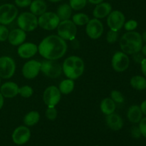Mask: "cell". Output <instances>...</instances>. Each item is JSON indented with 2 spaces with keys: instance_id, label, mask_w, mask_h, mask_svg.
Wrapping results in <instances>:
<instances>
[{
  "instance_id": "6da1fadb",
  "label": "cell",
  "mask_w": 146,
  "mask_h": 146,
  "mask_svg": "<svg viewBox=\"0 0 146 146\" xmlns=\"http://www.w3.org/2000/svg\"><path fill=\"white\" fill-rule=\"evenodd\" d=\"M38 50L43 57L48 60H57L65 55L67 44L59 36L51 35L46 37L38 45Z\"/></svg>"
},
{
  "instance_id": "7a4b0ae2",
  "label": "cell",
  "mask_w": 146,
  "mask_h": 146,
  "mask_svg": "<svg viewBox=\"0 0 146 146\" xmlns=\"http://www.w3.org/2000/svg\"><path fill=\"white\" fill-rule=\"evenodd\" d=\"M120 46L125 54H134L140 52L143 47L142 36L138 32L128 31L120 40Z\"/></svg>"
},
{
  "instance_id": "3957f363",
  "label": "cell",
  "mask_w": 146,
  "mask_h": 146,
  "mask_svg": "<svg viewBox=\"0 0 146 146\" xmlns=\"http://www.w3.org/2000/svg\"><path fill=\"white\" fill-rule=\"evenodd\" d=\"M84 61L76 56L68 57L62 66V70L66 76L72 80L79 78L84 74Z\"/></svg>"
},
{
  "instance_id": "277c9868",
  "label": "cell",
  "mask_w": 146,
  "mask_h": 146,
  "mask_svg": "<svg viewBox=\"0 0 146 146\" xmlns=\"http://www.w3.org/2000/svg\"><path fill=\"white\" fill-rule=\"evenodd\" d=\"M58 34L64 40H74L76 36L77 28L76 24L69 19L59 23L57 27Z\"/></svg>"
},
{
  "instance_id": "5b68a950",
  "label": "cell",
  "mask_w": 146,
  "mask_h": 146,
  "mask_svg": "<svg viewBox=\"0 0 146 146\" xmlns=\"http://www.w3.org/2000/svg\"><path fill=\"white\" fill-rule=\"evenodd\" d=\"M17 24L24 31H31L38 27V19L31 12H24L18 17Z\"/></svg>"
},
{
  "instance_id": "8992f818",
  "label": "cell",
  "mask_w": 146,
  "mask_h": 146,
  "mask_svg": "<svg viewBox=\"0 0 146 146\" xmlns=\"http://www.w3.org/2000/svg\"><path fill=\"white\" fill-rule=\"evenodd\" d=\"M42 73L51 78H56L60 76L62 72V67L55 60H45L41 63Z\"/></svg>"
},
{
  "instance_id": "52a82bcc",
  "label": "cell",
  "mask_w": 146,
  "mask_h": 146,
  "mask_svg": "<svg viewBox=\"0 0 146 146\" xmlns=\"http://www.w3.org/2000/svg\"><path fill=\"white\" fill-rule=\"evenodd\" d=\"M60 23V19L54 12H45L40 16L38 24L45 30H54L57 28Z\"/></svg>"
},
{
  "instance_id": "ba28073f",
  "label": "cell",
  "mask_w": 146,
  "mask_h": 146,
  "mask_svg": "<svg viewBox=\"0 0 146 146\" xmlns=\"http://www.w3.org/2000/svg\"><path fill=\"white\" fill-rule=\"evenodd\" d=\"M18 14L16 6L11 4H4L0 6V24L3 25L12 22Z\"/></svg>"
},
{
  "instance_id": "9c48e42d",
  "label": "cell",
  "mask_w": 146,
  "mask_h": 146,
  "mask_svg": "<svg viewBox=\"0 0 146 146\" xmlns=\"http://www.w3.org/2000/svg\"><path fill=\"white\" fill-rule=\"evenodd\" d=\"M16 70V64L9 56H2L0 58V77L2 78H9L13 76Z\"/></svg>"
},
{
  "instance_id": "30bf717a",
  "label": "cell",
  "mask_w": 146,
  "mask_h": 146,
  "mask_svg": "<svg viewBox=\"0 0 146 146\" xmlns=\"http://www.w3.org/2000/svg\"><path fill=\"white\" fill-rule=\"evenodd\" d=\"M43 100L48 107H55L61 100V92L57 87L51 86L44 91Z\"/></svg>"
},
{
  "instance_id": "8fae6325",
  "label": "cell",
  "mask_w": 146,
  "mask_h": 146,
  "mask_svg": "<svg viewBox=\"0 0 146 146\" xmlns=\"http://www.w3.org/2000/svg\"><path fill=\"white\" fill-rule=\"evenodd\" d=\"M125 16L121 11H113L111 12L107 19V24L111 30L118 31L125 24Z\"/></svg>"
},
{
  "instance_id": "7c38bea8",
  "label": "cell",
  "mask_w": 146,
  "mask_h": 146,
  "mask_svg": "<svg viewBox=\"0 0 146 146\" xmlns=\"http://www.w3.org/2000/svg\"><path fill=\"white\" fill-rule=\"evenodd\" d=\"M112 67L118 72H123L128 68L129 58L124 52H116L112 58Z\"/></svg>"
},
{
  "instance_id": "4fadbf2b",
  "label": "cell",
  "mask_w": 146,
  "mask_h": 146,
  "mask_svg": "<svg viewBox=\"0 0 146 146\" xmlns=\"http://www.w3.org/2000/svg\"><path fill=\"white\" fill-rule=\"evenodd\" d=\"M86 31L88 36L92 39H97L101 36L104 32V26L101 21L97 19L89 20L86 26Z\"/></svg>"
},
{
  "instance_id": "5bb4252c",
  "label": "cell",
  "mask_w": 146,
  "mask_h": 146,
  "mask_svg": "<svg viewBox=\"0 0 146 146\" xmlns=\"http://www.w3.org/2000/svg\"><path fill=\"white\" fill-rule=\"evenodd\" d=\"M31 137L30 130L26 126H19L16 128L12 134V140L17 145H24L29 141Z\"/></svg>"
},
{
  "instance_id": "9a60e30c",
  "label": "cell",
  "mask_w": 146,
  "mask_h": 146,
  "mask_svg": "<svg viewBox=\"0 0 146 146\" xmlns=\"http://www.w3.org/2000/svg\"><path fill=\"white\" fill-rule=\"evenodd\" d=\"M40 68H41V63L35 60H31L26 63L23 66V76L28 79H33L38 76Z\"/></svg>"
},
{
  "instance_id": "2e32d148",
  "label": "cell",
  "mask_w": 146,
  "mask_h": 146,
  "mask_svg": "<svg viewBox=\"0 0 146 146\" xmlns=\"http://www.w3.org/2000/svg\"><path fill=\"white\" fill-rule=\"evenodd\" d=\"M38 51V46L33 43H25L18 48V54L23 58H29L35 55Z\"/></svg>"
},
{
  "instance_id": "e0dca14e",
  "label": "cell",
  "mask_w": 146,
  "mask_h": 146,
  "mask_svg": "<svg viewBox=\"0 0 146 146\" xmlns=\"http://www.w3.org/2000/svg\"><path fill=\"white\" fill-rule=\"evenodd\" d=\"M26 33L21 29H15L9 34L8 39L10 44L13 46H18L22 44L26 39Z\"/></svg>"
},
{
  "instance_id": "ac0fdd59",
  "label": "cell",
  "mask_w": 146,
  "mask_h": 146,
  "mask_svg": "<svg viewBox=\"0 0 146 146\" xmlns=\"http://www.w3.org/2000/svg\"><path fill=\"white\" fill-rule=\"evenodd\" d=\"M19 86L14 82H7L1 86L0 91L5 98H14L19 94Z\"/></svg>"
},
{
  "instance_id": "d6986e66",
  "label": "cell",
  "mask_w": 146,
  "mask_h": 146,
  "mask_svg": "<svg viewBox=\"0 0 146 146\" xmlns=\"http://www.w3.org/2000/svg\"><path fill=\"white\" fill-rule=\"evenodd\" d=\"M106 123L108 126L113 131H119L123 126L122 118L119 115L114 113L107 115Z\"/></svg>"
},
{
  "instance_id": "ffe728a7",
  "label": "cell",
  "mask_w": 146,
  "mask_h": 146,
  "mask_svg": "<svg viewBox=\"0 0 146 146\" xmlns=\"http://www.w3.org/2000/svg\"><path fill=\"white\" fill-rule=\"evenodd\" d=\"M111 10H112V7L109 3L101 2L96 7L93 14L96 18L103 19L109 15L110 13L111 12Z\"/></svg>"
},
{
  "instance_id": "44dd1931",
  "label": "cell",
  "mask_w": 146,
  "mask_h": 146,
  "mask_svg": "<svg viewBox=\"0 0 146 146\" xmlns=\"http://www.w3.org/2000/svg\"><path fill=\"white\" fill-rule=\"evenodd\" d=\"M128 118L131 123H138L141 121L143 117V112L141 109V107L138 106H132L129 108L128 111Z\"/></svg>"
},
{
  "instance_id": "7402d4cb",
  "label": "cell",
  "mask_w": 146,
  "mask_h": 146,
  "mask_svg": "<svg viewBox=\"0 0 146 146\" xmlns=\"http://www.w3.org/2000/svg\"><path fill=\"white\" fill-rule=\"evenodd\" d=\"M46 4L43 0H34L30 4L31 12L36 16H41L46 12Z\"/></svg>"
},
{
  "instance_id": "603a6c76",
  "label": "cell",
  "mask_w": 146,
  "mask_h": 146,
  "mask_svg": "<svg viewBox=\"0 0 146 146\" xmlns=\"http://www.w3.org/2000/svg\"><path fill=\"white\" fill-rule=\"evenodd\" d=\"M115 104L111 98H104L101 104V110L105 115H109V114L114 113L115 110Z\"/></svg>"
},
{
  "instance_id": "cb8c5ba5",
  "label": "cell",
  "mask_w": 146,
  "mask_h": 146,
  "mask_svg": "<svg viewBox=\"0 0 146 146\" xmlns=\"http://www.w3.org/2000/svg\"><path fill=\"white\" fill-rule=\"evenodd\" d=\"M72 13V9L70 5L66 4H64L59 6L57 9V15L59 17L60 20H68L69 19Z\"/></svg>"
},
{
  "instance_id": "d4e9b609",
  "label": "cell",
  "mask_w": 146,
  "mask_h": 146,
  "mask_svg": "<svg viewBox=\"0 0 146 146\" xmlns=\"http://www.w3.org/2000/svg\"><path fill=\"white\" fill-rule=\"evenodd\" d=\"M131 85L135 89L143 91L146 88V79L141 76H135L131 79Z\"/></svg>"
},
{
  "instance_id": "484cf974",
  "label": "cell",
  "mask_w": 146,
  "mask_h": 146,
  "mask_svg": "<svg viewBox=\"0 0 146 146\" xmlns=\"http://www.w3.org/2000/svg\"><path fill=\"white\" fill-rule=\"evenodd\" d=\"M40 119V115L37 111H31L25 115L24 123L27 126H32L36 125Z\"/></svg>"
},
{
  "instance_id": "4316f807",
  "label": "cell",
  "mask_w": 146,
  "mask_h": 146,
  "mask_svg": "<svg viewBox=\"0 0 146 146\" xmlns=\"http://www.w3.org/2000/svg\"><path fill=\"white\" fill-rule=\"evenodd\" d=\"M74 88V82L72 79H66L61 81L59 85V91L61 94H68L72 92Z\"/></svg>"
},
{
  "instance_id": "83f0119b",
  "label": "cell",
  "mask_w": 146,
  "mask_h": 146,
  "mask_svg": "<svg viewBox=\"0 0 146 146\" xmlns=\"http://www.w3.org/2000/svg\"><path fill=\"white\" fill-rule=\"evenodd\" d=\"M89 18L88 16L83 13H79L73 16V22L78 26H83L88 24Z\"/></svg>"
},
{
  "instance_id": "f1b7e54d",
  "label": "cell",
  "mask_w": 146,
  "mask_h": 146,
  "mask_svg": "<svg viewBox=\"0 0 146 146\" xmlns=\"http://www.w3.org/2000/svg\"><path fill=\"white\" fill-rule=\"evenodd\" d=\"M87 0H70V7L76 10H81L85 7Z\"/></svg>"
},
{
  "instance_id": "f546056e",
  "label": "cell",
  "mask_w": 146,
  "mask_h": 146,
  "mask_svg": "<svg viewBox=\"0 0 146 146\" xmlns=\"http://www.w3.org/2000/svg\"><path fill=\"white\" fill-rule=\"evenodd\" d=\"M33 93L34 91H33L32 88L29 86H24L19 88V94L24 98H29L32 96Z\"/></svg>"
},
{
  "instance_id": "4dcf8cb0",
  "label": "cell",
  "mask_w": 146,
  "mask_h": 146,
  "mask_svg": "<svg viewBox=\"0 0 146 146\" xmlns=\"http://www.w3.org/2000/svg\"><path fill=\"white\" fill-rule=\"evenodd\" d=\"M111 99L114 101V102L118 103V104H122L124 101V98L122 94L120 91H116V90H113L111 91Z\"/></svg>"
},
{
  "instance_id": "1f68e13d",
  "label": "cell",
  "mask_w": 146,
  "mask_h": 146,
  "mask_svg": "<svg viewBox=\"0 0 146 146\" xmlns=\"http://www.w3.org/2000/svg\"><path fill=\"white\" fill-rule=\"evenodd\" d=\"M46 116L48 120L54 121L57 117V111L54 107H48L46 111Z\"/></svg>"
},
{
  "instance_id": "d6a6232c",
  "label": "cell",
  "mask_w": 146,
  "mask_h": 146,
  "mask_svg": "<svg viewBox=\"0 0 146 146\" xmlns=\"http://www.w3.org/2000/svg\"><path fill=\"white\" fill-rule=\"evenodd\" d=\"M118 31L111 30V31H108V34H107V36H106L107 41H108V43H110V44L115 43V41H117V39H118Z\"/></svg>"
},
{
  "instance_id": "836d02e7",
  "label": "cell",
  "mask_w": 146,
  "mask_h": 146,
  "mask_svg": "<svg viewBox=\"0 0 146 146\" xmlns=\"http://www.w3.org/2000/svg\"><path fill=\"white\" fill-rule=\"evenodd\" d=\"M9 31L4 25H0V41H4L8 38Z\"/></svg>"
},
{
  "instance_id": "e575fe53",
  "label": "cell",
  "mask_w": 146,
  "mask_h": 146,
  "mask_svg": "<svg viewBox=\"0 0 146 146\" xmlns=\"http://www.w3.org/2000/svg\"><path fill=\"white\" fill-rule=\"evenodd\" d=\"M124 26H125V29L127 31H131L136 29L137 26H138V23L135 20H129L125 24H124Z\"/></svg>"
},
{
  "instance_id": "d590c367",
  "label": "cell",
  "mask_w": 146,
  "mask_h": 146,
  "mask_svg": "<svg viewBox=\"0 0 146 146\" xmlns=\"http://www.w3.org/2000/svg\"><path fill=\"white\" fill-rule=\"evenodd\" d=\"M139 123V129L141 131V135L146 138V117L142 118Z\"/></svg>"
},
{
  "instance_id": "8d00e7d4",
  "label": "cell",
  "mask_w": 146,
  "mask_h": 146,
  "mask_svg": "<svg viewBox=\"0 0 146 146\" xmlns=\"http://www.w3.org/2000/svg\"><path fill=\"white\" fill-rule=\"evenodd\" d=\"M15 3L19 7H27L31 3V0H15Z\"/></svg>"
},
{
  "instance_id": "74e56055",
  "label": "cell",
  "mask_w": 146,
  "mask_h": 146,
  "mask_svg": "<svg viewBox=\"0 0 146 146\" xmlns=\"http://www.w3.org/2000/svg\"><path fill=\"white\" fill-rule=\"evenodd\" d=\"M131 134H132V136L135 138H138L142 135L139 129V127L136 126L133 127L132 129H131Z\"/></svg>"
},
{
  "instance_id": "f35d334b",
  "label": "cell",
  "mask_w": 146,
  "mask_h": 146,
  "mask_svg": "<svg viewBox=\"0 0 146 146\" xmlns=\"http://www.w3.org/2000/svg\"><path fill=\"white\" fill-rule=\"evenodd\" d=\"M133 58L137 63H141L143 60L144 59V58L143 57L142 54H139V52L135 53V54H133Z\"/></svg>"
},
{
  "instance_id": "ab89813d",
  "label": "cell",
  "mask_w": 146,
  "mask_h": 146,
  "mask_svg": "<svg viewBox=\"0 0 146 146\" xmlns=\"http://www.w3.org/2000/svg\"><path fill=\"white\" fill-rule=\"evenodd\" d=\"M141 64V69H142L143 74H144V76L146 77V58H144L142 61Z\"/></svg>"
},
{
  "instance_id": "60d3db41",
  "label": "cell",
  "mask_w": 146,
  "mask_h": 146,
  "mask_svg": "<svg viewBox=\"0 0 146 146\" xmlns=\"http://www.w3.org/2000/svg\"><path fill=\"white\" fill-rule=\"evenodd\" d=\"M141 111H142L143 113L145 114V115H146V101H144L141 104Z\"/></svg>"
},
{
  "instance_id": "b9f144b4",
  "label": "cell",
  "mask_w": 146,
  "mask_h": 146,
  "mask_svg": "<svg viewBox=\"0 0 146 146\" xmlns=\"http://www.w3.org/2000/svg\"><path fill=\"white\" fill-rule=\"evenodd\" d=\"M104 0H88V1L93 4H98L102 2Z\"/></svg>"
},
{
  "instance_id": "7bdbcfd3",
  "label": "cell",
  "mask_w": 146,
  "mask_h": 146,
  "mask_svg": "<svg viewBox=\"0 0 146 146\" xmlns=\"http://www.w3.org/2000/svg\"><path fill=\"white\" fill-rule=\"evenodd\" d=\"M3 105H4V96H3L2 94L0 93V109L2 108Z\"/></svg>"
},
{
  "instance_id": "ee69618b",
  "label": "cell",
  "mask_w": 146,
  "mask_h": 146,
  "mask_svg": "<svg viewBox=\"0 0 146 146\" xmlns=\"http://www.w3.org/2000/svg\"><path fill=\"white\" fill-rule=\"evenodd\" d=\"M141 51H142V54H143L145 56H146V45H145L144 46L142 47V48H141Z\"/></svg>"
},
{
  "instance_id": "f6af8a7d",
  "label": "cell",
  "mask_w": 146,
  "mask_h": 146,
  "mask_svg": "<svg viewBox=\"0 0 146 146\" xmlns=\"http://www.w3.org/2000/svg\"><path fill=\"white\" fill-rule=\"evenodd\" d=\"M141 36H142L143 41H145V42H146V31H145V32H144L143 34V35Z\"/></svg>"
},
{
  "instance_id": "bcb514c9",
  "label": "cell",
  "mask_w": 146,
  "mask_h": 146,
  "mask_svg": "<svg viewBox=\"0 0 146 146\" xmlns=\"http://www.w3.org/2000/svg\"><path fill=\"white\" fill-rule=\"evenodd\" d=\"M48 1H50L51 2H58V1H61V0H48Z\"/></svg>"
},
{
  "instance_id": "7dc6e473",
  "label": "cell",
  "mask_w": 146,
  "mask_h": 146,
  "mask_svg": "<svg viewBox=\"0 0 146 146\" xmlns=\"http://www.w3.org/2000/svg\"><path fill=\"white\" fill-rule=\"evenodd\" d=\"M0 83H1V80H0Z\"/></svg>"
},
{
  "instance_id": "c3c4849f",
  "label": "cell",
  "mask_w": 146,
  "mask_h": 146,
  "mask_svg": "<svg viewBox=\"0 0 146 146\" xmlns=\"http://www.w3.org/2000/svg\"><path fill=\"white\" fill-rule=\"evenodd\" d=\"M95 146H98V145H95Z\"/></svg>"
}]
</instances>
